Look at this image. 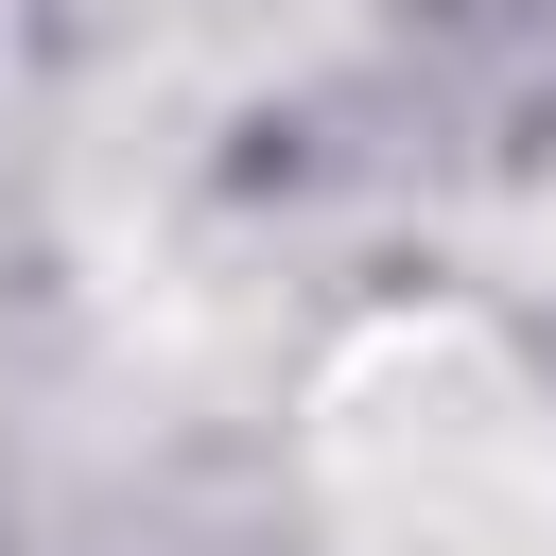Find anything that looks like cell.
I'll return each instance as SVG.
<instances>
[{
	"instance_id": "cell-1",
	"label": "cell",
	"mask_w": 556,
	"mask_h": 556,
	"mask_svg": "<svg viewBox=\"0 0 556 556\" xmlns=\"http://www.w3.org/2000/svg\"><path fill=\"white\" fill-rule=\"evenodd\" d=\"M330 417H348V452H382V504H365L382 556H539L556 539V417L469 330L382 348V382H348Z\"/></svg>"
}]
</instances>
